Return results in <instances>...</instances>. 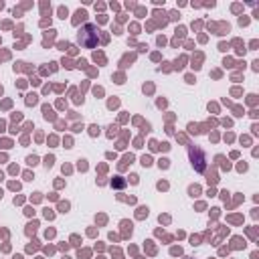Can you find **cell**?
Returning <instances> with one entry per match:
<instances>
[{
    "label": "cell",
    "mask_w": 259,
    "mask_h": 259,
    "mask_svg": "<svg viewBox=\"0 0 259 259\" xmlns=\"http://www.w3.org/2000/svg\"><path fill=\"white\" fill-rule=\"evenodd\" d=\"M77 41H79V45H83L87 49H93L97 45V29L93 25H85L77 35Z\"/></svg>",
    "instance_id": "obj_1"
}]
</instances>
